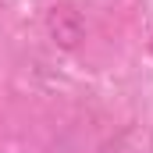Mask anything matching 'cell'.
Segmentation results:
<instances>
[{"label": "cell", "instance_id": "1", "mask_svg": "<svg viewBox=\"0 0 153 153\" xmlns=\"http://www.w3.org/2000/svg\"><path fill=\"white\" fill-rule=\"evenodd\" d=\"M46 36L61 50L82 46V39H85V18H82V11H75L71 4H53L46 11Z\"/></svg>", "mask_w": 153, "mask_h": 153}, {"label": "cell", "instance_id": "2", "mask_svg": "<svg viewBox=\"0 0 153 153\" xmlns=\"http://www.w3.org/2000/svg\"><path fill=\"white\" fill-rule=\"evenodd\" d=\"M150 53H153V36H150Z\"/></svg>", "mask_w": 153, "mask_h": 153}]
</instances>
